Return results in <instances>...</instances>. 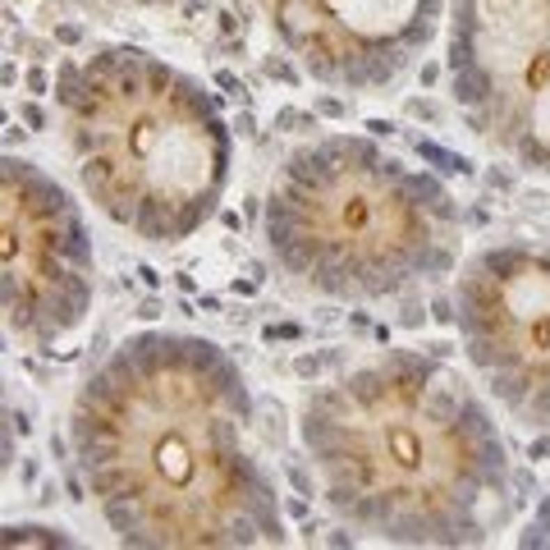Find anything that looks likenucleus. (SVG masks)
I'll return each instance as SVG.
<instances>
[{
	"mask_svg": "<svg viewBox=\"0 0 550 550\" xmlns=\"http://www.w3.org/2000/svg\"><path fill=\"white\" fill-rule=\"evenodd\" d=\"M253 390L216 340L138 330L69 404L78 482L120 546H285V509L253 445Z\"/></svg>",
	"mask_w": 550,
	"mask_h": 550,
	"instance_id": "f257e3e1",
	"label": "nucleus"
},
{
	"mask_svg": "<svg viewBox=\"0 0 550 550\" xmlns=\"http://www.w3.org/2000/svg\"><path fill=\"white\" fill-rule=\"evenodd\" d=\"M298 440L326 505L385 546H473L509 500V445L445 358L381 353L317 385Z\"/></svg>",
	"mask_w": 550,
	"mask_h": 550,
	"instance_id": "f03ea898",
	"label": "nucleus"
},
{
	"mask_svg": "<svg viewBox=\"0 0 550 550\" xmlns=\"http://www.w3.org/2000/svg\"><path fill=\"white\" fill-rule=\"evenodd\" d=\"M55 110L88 202L124 234L170 248L220 211L230 124L179 65L133 42L97 46L60 69Z\"/></svg>",
	"mask_w": 550,
	"mask_h": 550,
	"instance_id": "7ed1b4c3",
	"label": "nucleus"
},
{
	"mask_svg": "<svg viewBox=\"0 0 550 550\" xmlns=\"http://www.w3.org/2000/svg\"><path fill=\"white\" fill-rule=\"evenodd\" d=\"M266 253L294 285L385 303L459 266V202L436 175L363 133H326L280 161L262 207Z\"/></svg>",
	"mask_w": 550,
	"mask_h": 550,
	"instance_id": "20e7f679",
	"label": "nucleus"
},
{
	"mask_svg": "<svg viewBox=\"0 0 550 550\" xmlns=\"http://www.w3.org/2000/svg\"><path fill=\"white\" fill-rule=\"evenodd\" d=\"M445 69L463 124L518 170L550 175V0H450Z\"/></svg>",
	"mask_w": 550,
	"mask_h": 550,
	"instance_id": "39448f33",
	"label": "nucleus"
},
{
	"mask_svg": "<svg viewBox=\"0 0 550 550\" xmlns=\"http://www.w3.org/2000/svg\"><path fill=\"white\" fill-rule=\"evenodd\" d=\"M97 294V248L83 207L37 161L0 165V308L14 340L51 349L74 335Z\"/></svg>",
	"mask_w": 550,
	"mask_h": 550,
	"instance_id": "423d86ee",
	"label": "nucleus"
},
{
	"mask_svg": "<svg viewBox=\"0 0 550 550\" xmlns=\"http://www.w3.org/2000/svg\"><path fill=\"white\" fill-rule=\"evenodd\" d=\"M454 321L463 358L518 427L550 431V248L486 243L459 266Z\"/></svg>",
	"mask_w": 550,
	"mask_h": 550,
	"instance_id": "0eeeda50",
	"label": "nucleus"
},
{
	"mask_svg": "<svg viewBox=\"0 0 550 550\" xmlns=\"http://www.w3.org/2000/svg\"><path fill=\"white\" fill-rule=\"evenodd\" d=\"M294 65L340 92L390 88L431 46L445 0H257Z\"/></svg>",
	"mask_w": 550,
	"mask_h": 550,
	"instance_id": "6e6552de",
	"label": "nucleus"
},
{
	"mask_svg": "<svg viewBox=\"0 0 550 550\" xmlns=\"http://www.w3.org/2000/svg\"><path fill=\"white\" fill-rule=\"evenodd\" d=\"M133 5H179V0H133Z\"/></svg>",
	"mask_w": 550,
	"mask_h": 550,
	"instance_id": "1a4fd4ad",
	"label": "nucleus"
}]
</instances>
